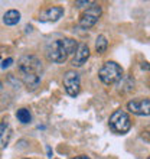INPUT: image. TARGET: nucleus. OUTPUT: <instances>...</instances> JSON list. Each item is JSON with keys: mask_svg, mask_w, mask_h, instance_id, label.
I'll list each match as a JSON object with an SVG mask.
<instances>
[{"mask_svg": "<svg viewBox=\"0 0 150 159\" xmlns=\"http://www.w3.org/2000/svg\"><path fill=\"white\" fill-rule=\"evenodd\" d=\"M17 71H19L20 80L25 83L26 87L30 88V90H35L41 83L43 67H42L41 59L38 57L25 55L17 62Z\"/></svg>", "mask_w": 150, "mask_h": 159, "instance_id": "1", "label": "nucleus"}, {"mask_svg": "<svg viewBox=\"0 0 150 159\" xmlns=\"http://www.w3.org/2000/svg\"><path fill=\"white\" fill-rule=\"evenodd\" d=\"M77 41L72 38H62L55 39L49 42L46 46V58L51 62L62 64L67 61V58L77 51Z\"/></svg>", "mask_w": 150, "mask_h": 159, "instance_id": "2", "label": "nucleus"}, {"mask_svg": "<svg viewBox=\"0 0 150 159\" xmlns=\"http://www.w3.org/2000/svg\"><path fill=\"white\" fill-rule=\"evenodd\" d=\"M98 75H100V80L105 85H111V84L118 83L123 78V68L114 61H107L100 68Z\"/></svg>", "mask_w": 150, "mask_h": 159, "instance_id": "3", "label": "nucleus"}, {"mask_svg": "<svg viewBox=\"0 0 150 159\" xmlns=\"http://www.w3.org/2000/svg\"><path fill=\"white\" fill-rule=\"evenodd\" d=\"M108 123H110V127L118 134H124L131 129L130 116L126 113L124 110H116V111L111 114Z\"/></svg>", "mask_w": 150, "mask_h": 159, "instance_id": "4", "label": "nucleus"}, {"mask_svg": "<svg viewBox=\"0 0 150 159\" xmlns=\"http://www.w3.org/2000/svg\"><path fill=\"white\" fill-rule=\"evenodd\" d=\"M101 12H103V10H101L100 4L91 3L90 4V7H88L87 10L81 15V17H79V26L84 28V29H90V28H92V26L98 22V19H100Z\"/></svg>", "mask_w": 150, "mask_h": 159, "instance_id": "5", "label": "nucleus"}, {"mask_svg": "<svg viewBox=\"0 0 150 159\" xmlns=\"http://www.w3.org/2000/svg\"><path fill=\"white\" fill-rule=\"evenodd\" d=\"M64 87H65V91L68 96H78L79 90H81V78H79L78 72L74 70H69L65 72L64 74Z\"/></svg>", "mask_w": 150, "mask_h": 159, "instance_id": "6", "label": "nucleus"}, {"mask_svg": "<svg viewBox=\"0 0 150 159\" xmlns=\"http://www.w3.org/2000/svg\"><path fill=\"white\" fill-rule=\"evenodd\" d=\"M127 110L136 116H150V100L144 97L133 98L127 103Z\"/></svg>", "mask_w": 150, "mask_h": 159, "instance_id": "7", "label": "nucleus"}, {"mask_svg": "<svg viewBox=\"0 0 150 159\" xmlns=\"http://www.w3.org/2000/svg\"><path fill=\"white\" fill-rule=\"evenodd\" d=\"M62 16H64V7H61V6H52V7H48L43 12H41L38 19L41 22H56Z\"/></svg>", "mask_w": 150, "mask_h": 159, "instance_id": "8", "label": "nucleus"}, {"mask_svg": "<svg viewBox=\"0 0 150 159\" xmlns=\"http://www.w3.org/2000/svg\"><path fill=\"white\" fill-rule=\"evenodd\" d=\"M90 58V48L87 43H79L75 51L74 59H72V65L74 67H82L87 62V59Z\"/></svg>", "mask_w": 150, "mask_h": 159, "instance_id": "9", "label": "nucleus"}, {"mask_svg": "<svg viewBox=\"0 0 150 159\" xmlns=\"http://www.w3.org/2000/svg\"><path fill=\"white\" fill-rule=\"evenodd\" d=\"M12 136V130L6 121H0V148L7 146L9 139Z\"/></svg>", "mask_w": 150, "mask_h": 159, "instance_id": "10", "label": "nucleus"}, {"mask_svg": "<svg viewBox=\"0 0 150 159\" xmlns=\"http://www.w3.org/2000/svg\"><path fill=\"white\" fill-rule=\"evenodd\" d=\"M3 22H4V25H7V26L17 25L20 22V13L17 12V10H15V9H12V10L4 13Z\"/></svg>", "mask_w": 150, "mask_h": 159, "instance_id": "11", "label": "nucleus"}, {"mask_svg": "<svg viewBox=\"0 0 150 159\" xmlns=\"http://www.w3.org/2000/svg\"><path fill=\"white\" fill-rule=\"evenodd\" d=\"M16 117L20 123L26 125V123H30V120H32V114H30V111L28 109H19L16 111Z\"/></svg>", "mask_w": 150, "mask_h": 159, "instance_id": "12", "label": "nucleus"}, {"mask_svg": "<svg viewBox=\"0 0 150 159\" xmlns=\"http://www.w3.org/2000/svg\"><path fill=\"white\" fill-rule=\"evenodd\" d=\"M107 46H108V41L105 38L104 35H100L95 41V49L98 54H104L105 51H107Z\"/></svg>", "mask_w": 150, "mask_h": 159, "instance_id": "13", "label": "nucleus"}, {"mask_svg": "<svg viewBox=\"0 0 150 159\" xmlns=\"http://www.w3.org/2000/svg\"><path fill=\"white\" fill-rule=\"evenodd\" d=\"M92 2H90V0H81V2H75V6H78V7H82V6H88V4H91Z\"/></svg>", "mask_w": 150, "mask_h": 159, "instance_id": "14", "label": "nucleus"}, {"mask_svg": "<svg viewBox=\"0 0 150 159\" xmlns=\"http://www.w3.org/2000/svg\"><path fill=\"white\" fill-rule=\"evenodd\" d=\"M13 64V58H7V59H4L3 62H2V68H7V67H10Z\"/></svg>", "mask_w": 150, "mask_h": 159, "instance_id": "15", "label": "nucleus"}, {"mask_svg": "<svg viewBox=\"0 0 150 159\" xmlns=\"http://www.w3.org/2000/svg\"><path fill=\"white\" fill-rule=\"evenodd\" d=\"M142 68H143V70H150V65L147 62H143L142 64Z\"/></svg>", "mask_w": 150, "mask_h": 159, "instance_id": "16", "label": "nucleus"}, {"mask_svg": "<svg viewBox=\"0 0 150 159\" xmlns=\"http://www.w3.org/2000/svg\"><path fill=\"white\" fill-rule=\"evenodd\" d=\"M71 159H90V158L85 155H79V156H75V158H71Z\"/></svg>", "mask_w": 150, "mask_h": 159, "instance_id": "17", "label": "nucleus"}, {"mask_svg": "<svg viewBox=\"0 0 150 159\" xmlns=\"http://www.w3.org/2000/svg\"><path fill=\"white\" fill-rule=\"evenodd\" d=\"M2 88H3V84H2V81H0V90H2Z\"/></svg>", "mask_w": 150, "mask_h": 159, "instance_id": "18", "label": "nucleus"}, {"mask_svg": "<svg viewBox=\"0 0 150 159\" xmlns=\"http://www.w3.org/2000/svg\"><path fill=\"white\" fill-rule=\"evenodd\" d=\"M147 159H150V156H149V158H147Z\"/></svg>", "mask_w": 150, "mask_h": 159, "instance_id": "19", "label": "nucleus"}]
</instances>
